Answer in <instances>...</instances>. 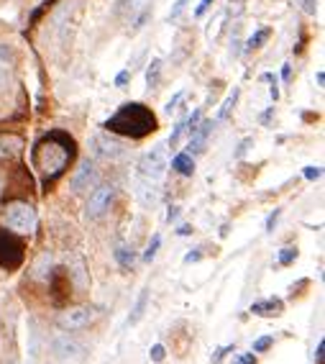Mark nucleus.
<instances>
[{"label":"nucleus","instance_id":"obj_1","mask_svg":"<svg viewBox=\"0 0 325 364\" xmlns=\"http://www.w3.org/2000/svg\"><path fill=\"white\" fill-rule=\"evenodd\" d=\"M3 223H6V229L16 231V234H31L39 223V215L31 203L16 200V203H8V208L3 211Z\"/></svg>","mask_w":325,"mask_h":364},{"label":"nucleus","instance_id":"obj_2","mask_svg":"<svg viewBox=\"0 0 325 364\" xmlns=\"http://www.w3.org/2000/svg\"><path fill=\"white\" fill-rule=\"evenodd\" d=\"M169 167V159H167V149L164 146H157V149L146 151L141 157V162H138V172L146 177V180H161L164 177V172H167Z\"/></svg>","mask_w":325,"mask_h":364},{"label":"nucleus","instance_id":"obj_3","mask_svg":"<svg viewBox=\"0 0 325 364\" xmlns=\"http://www.w3.org/2000/svg\"><path fill=\"white\" fill-rule=\"evenodd\" d=\"M67 149L62 146H56V144H41L39 149H36V165L44 169L47 174H59L67 165Z\"/></svg>","mask_w":325,"mask_h":364},{"label":"nucleus","instance_id":"obj_4","mask_svg":"<svg viewBox=\"0 0 325 364\" xmlns=\"http://www.w3.org/2000/svg\"><path fill=\"white\" fill-rule=\"evenodd\" d=\"M93 321H95V310L88 308V305L67 308V310H62V313H59V318H56L59 328H64V331H79V328L90 326Z\"/></svg>","mask_w":325,"mask_h":364},{"label":"nucleus","instance_id":"obj_5","mask_svg":"<svg viewBox=\"0 0 325 364\" xmlns=\"http://www.w3.org/2000/svg\"><path fill=\"white\" fill-rule=\"evenodd\" d=\"M113 198H116V188H113V185H97L95 190L90 192V200H88L90 218H100V215L108 213Z\"/></svg>","mask_w":325,"mask_h":364},{"label":"nucleus","instance_id":"obj_6","mask_svg":"<svg viewBox=\"0 0 325 364\" xmlns=\"http://www.w3.org/2000/svg\"><path fill=\"white\" fill-rule=\"evenodd\" d=\"M93 144H95V146H93L95 154L103 159H120L126 154V149H123L116 139H108V136H103V134H97L95 139H93Z\"/></svg>","mask_w":325,"mask_h":364},{"label":"nucleus","instance_id":"obj_7","mask_svg":"<svg viewBox=\"0 0 325 364\" xmlns=\"http://www.w3.org/2000/svg\"><path fill=\"white\" fill-rule=\"evenodd\" d=\"M97 182V169L93 162H85V165H79V169L74 172V177H72V190L74 192H82L88 190L90 185H95Z\"/></svg>","mask_w":325,"mask_h":364},{"label":"nucleus","instance_id":"obj_8","mask_svg":"<svg viewBox=\"0 0 325 364\" xmlns=\"http://www.w3.org/2000/svg\"><path fill=\"white\" fill-rule=\"evenodd\" d=\"M213 131V121H203L195 131L190 134V144H187V154H198V151H203V144H205L207 134Z\"/></svg>","mask_w":325,"mask_h":364},{"label":"nucleus","instance_id":"obj_9","mask_svg":"<svg viewBox=\"0 0 325 364\" xmlns=\"http://www.w3.org/2000/svg\"><path fill=\"white\" fill-rule=\"evenodd\" d=\"M24 142H21V136H13V134H6L0 136V162H6V159H13L21 151Z\"/></svg>","mask_w":325,"mask_h":364},{"label":"nucleus","instance_id":"obj_10","mask_svg":"<svg viewBox=\"0 0 325 364\" xmlns=\"http://www.w3.org/2000/svg\"><path fill=\"white\" fill-rule=\"evenodd\" d=\"M285 308V303L279 301V298H271V301H262V303H254L251 305V313L254 316H264V318H271V316H279Z\"/></svg>","mask_w":325,"mask_h":364},{"label":"nucleus","instance_id":"obj_11","mask_svg":"<svg viewBox=\"0 0 325 364\" xmlns=\"http://www.w3.org/2000/svg\"><path fill=\"white\" fill-rule=\"evenodd\" d=\"M54 349H56V354L59 356H79L82 354V344H77V341H72L70 336H62V339H56L54 341Z\"/></svg>","mask_w":325,"mask_h":364},{"label":"nucleus","instance_id":"obj_12","mask_svg":"<svg viewBox=\"0 0 325 364\" xmlns=\"http://www.w3.org/2000/svg\"><path fill=\"white\" fill-rule=\"evenodd\" d=\"M172 167H175L180 174H192L195 172V159H192V154L182 151V154H177V157L172 159Z\"/></svg>","mask_w":325,"mask_h":364},{"label":"nucleus","instance_id":"obj_13","mask_svg":"<svg viewBox=\"0 0 325 364\" xmlns=\"http://www.w3.org/2000/svg\"><path fill=\"white\" fill-rule=\"evenodd\" d=\"M146 305H149V287H143L141 293H138V301H136V308L131 313V318H128V324H138L141 316L146 313Z\"/></svg>","mask_w":325,"mask_h":364},{"label":"nucleus","instance_id":"obj_14","mask_svg":"<svg viewBox=\"0 0 325 364\" xmlns=\"http://www.w3.org/2000/svg\"><path fill=\"white\" fill-rule=\"evenodd\" d=\"M116 259H118V264L123 269H131L136 261V254L134 249H128V246H118V249H116Z\"/></svg>","mask_w":325,"mask_h":364},{"label":"nucleus","instance_id":"obj_15","mask_svg":"<svg viewBox=\"0 0 325 364\" xmlns=\"http://www.w3.org/2000/svg\"><path fill=\"white\" fill-rule=\"evenodd\" d=\"M159 77H161V59H151L149 70H146V85L157 87L159 85Z\"/></svg>","mask_w":325,"mask_h":364},{"label":"nucleus","instance_id":"obj_16","mask_svg":"<svg viewBox=\"0 0 325 364\" xmlns=\"http://www.w3.org/2000/svg\"><path fill=\"white\" fill-rule=\"evenodd\" d=\"M269 29H262V31H256L251 39H248V44H246V52H254V49H259L262 47V41H267L269 39Z\"/></svg>","mask_w":325,"mask_h":364},{"label":"nucleus","instance_id":"obj_17","mask_svg":"<svg viewBox=\"0 0 325 364\" xmlns=\"http://www.w3.org/2000/svg\"><path fill=\"white\" fill-rule=\"evenodd\" d=\"M159 246H161V236H159V234H154V236H151V241H149V246H146V252H143V261L154 259V257H157V252H159Z\"/></svg>","mask_w":325,"mask_h":364},{"label":"nucleus","instance_id":"obj_18","mask_svg":"<svg viewBox=\"0 0 325 364\" xmlns=\"http://www.w3.org/2000/svg\"><path fill=\"white\" fill-rule=\"evenodd\" d=\"M238 93H241V90H233V93H230L228 98H225V103H223V108H221V113H218V119H225V116H228L230 113V108H233V105H236V100H238Z\"/></svg>","mask_w":325,"mask_h":364},{"label":"nucleus","instance_id":"obj_19","mask_svg":"<svg viewBox=\"0 0 325 364\" xmlns=\"http://www.w3.org/2000/svg\"><path fill=\"white\" fill-rule=\"evenodd\" d=\"M294 257H297V249L287 246V249H282V254H279V264H292Z\"/></svg>","mask_w":325,"mask_h":364},{"label":"nucleus","instance_id":"obj_20","mask_svg":"<svg viewBox=\"0 0 325 364\" xmlns=\"http://www.w3.org/2000/svg\"><path fill=\"white\" fill-rule=\"evenodd\" d=\"M184 128H187V123H184V121H180V123L175 126V131H172V136H169V146H175V144L180 142V139H182Z\"/></svg>","mask_w":325,"mask_h":364},{"label":"nucleus","instance_id":"obj_21","mask_svg":"<svg viewBox=\"0 0 325 364\" xmlns=\"http://www.w3.org/2000/svg\"><path fill=\"white\" fill-rule=\"evenodd\" d=\"M187 3H190V0H177V3H175V8L169 10V21H177V18L182 16V10L187 8Z\"/></svg>","mask_w":325,"mask_h":364},{"label":"nucleus","instance_id":"obj_22","mask_svg":"<svg viewBox=\"0 0 325 364\" xmlns=\"http://www.w3.org/2000/svg\"><path fill=\"white\" fill-rule=\"evenodd\" d=\"M164 356H167V349L161 347V344H154V347H151V362H161Z\"/></svg>","mask_w":325,"mask_h":364},{"label":"nucleus","instance_id":"obj_23","mask_svg":"<svg viewBox=\"0 0 325 364\" xmlns=\"http://www.w3.org/2000/svg\"><path fill=\"white\" fill-rule=\"evenodd\" d=\"M271 344H274V339H271V336H262V339L254 341V349H251V351H264V349H269Z\"/></svg>","mask_w":325,"mask_h":364},{"label":"nucleus","instance_id":"obj_24","mask_svg":"<svg viewBox=\"0 0 325 364\" xmlns=\"http://www.w3.org/2000/svg\"><path fill=\"white\" fill-rule=\"evenodd\" d=\"M300 8L308 13V16H315L317 13V0H300Z\"/></svg>","mask_w":325,"mask_h":364},{"label":"nucleus","instance_id":"obj_25","mask_svg":"<svg viewBox=\"0 0 325 364\" xmlns=\"http://www.w3.org/2000/svg\"><path fill=\"white\" fill-rule=\"evenodd\" d=\"M279 215H282V208H274V213H269V218H267V231H274V226H277Z\"/></svg>","mask_w":325,"mask_h":364},{"label":"nucleus","instance_id":"obj_26","mask_svg":"<svg viewBox=\"0 0 325 364\" xmlns=\"http://www.w3.org/2000/svg\"><path fill=\"white\" fill-rule=\"evenodd\" d=\"M200 119H203V113H200V111H195V113H192V116H190V119L184 121V123H187V128H190V134H192V131H195V128H198Z\"/></svg>","mask_w":325,"mask_h":364},{"label":"nucleus","instance_id":"obj_27","mask_svg":"<svg viewBox=\"0 0 325 364\" xmlns=\"http://www.w3.org/2000/svg\"><path fill=\"white\" fill-rule=\"evenodd\" d=\"M323 354H325V341H317V349H315V364H323Z\"/></svg>","mask_w":325,"mask_h":364},{"label":"nucleus","instance_id":"obj_28","mask_svg":"<svg viewBox=\"0 0 325 364\" xmlns=\"http://www.w3.org/2000/svg\"><path fill=\"white\" fill-rule=\"evenodd\" d=\"M182 98H184V90H180V93H177V96L172 98V100H169V103H167V113H172V111H175V108H177V103H180V100H182Z\"/></svg>","mask_w":325,"mask_h":364},{"label":"nucleus","instance_id":"obj_29","mask_svg":"<svg viewBox=\"0 0 325 364\" xmlns=\"http://www.w3.org/2000/svg\"><path fill=\"white\" fill-rule=\"evenodd\" d=\"M305 177L308 180H317L320 177V167H305Z\"/></svg>","mask_w":325,"mask_h":364},{"label":"nucleus","instance_id":"obj_30","mask_svg":"<svg viewBox=\"0 0 325 364\" xmlns=\"http://www.w3.org/2000/svg\"><path fill=\"white\" fill-rule=\"evenodd\" d=\"M128 77H131V72H128V70H123V72H120V75H118V77H116V85H118V87H126Z\"/></svg>","mask_w":325,"mask_h":364},{"label":"nucleus","instance_id":"obj_31","mask_svg":"<svg viewBox=\"0 0 325 364\" xmlns=\"http://www.w3.org/2000/svg\"><path fill=\"white\" fill-rule=\"evenodd\" d=\"M228 351H233V347H223V349H218V354L213 356V364H221V359L225 354H228Z\"/></svg>","mask_w":325,"mask_h":364},{"label":"nucleus","instance_id":"obj_32","mask_svg":"<svg viewBox=\"0 0 325 364\" xmlns=\"http://www.w3.org/2000/svg\"><path fill=\"white\" fill-rule=\"evenodd\" d=\"M238 364H256V354H254V351H251V354L238 356Z\"/></svg>","mask_w":325,"mask_h":364},{"label":"nucleus","instance_id":"obj_33","mask_svg":"<svg viewBox=\"0 0 325 364\" xmlns=\"http://www.w3.org/2000/svg\"><path fill=\"white\" fill-rule=\"evenodd\" d=\"M200 257H203V252H190V254H187V257H184V261L190 264V261H198Z\"/></svg>","mask_w":325,"mask_h":364},{"label":"nucleus","instance_id":"obj_34","mask_svg":"<svg viewBox=\"0 0 325 364\" xmlns=\"http://www.w3.org/2000/svg\"><path fill=\"white\" fill-rule=\"evenodd\" d=\"M210 3H213V0H200V8H198V13H203V10H205L207 6H210Z\"/></svg>","mask_w":325,"mask_h":364},{"label":"nucleus","instance_id":"obj_35","mask_svg":"<svg viewBox=\"0 0 325 364\" xmlns=\"http://www.w3.org/2000/svg\"><path fill=\"white\" fill-rule=\"evenodd\" d=\"M177 215H180V211H177V208H172V211H169V215H167V218H169V221H175Z\"/></svg>","mask_w":325,"mask_h":364}]
</instances>
